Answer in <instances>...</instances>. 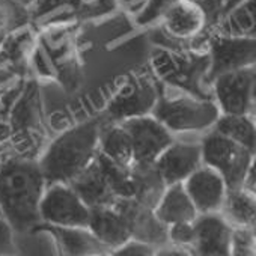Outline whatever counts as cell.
<instances>
[{"label": "cell", "mask_w": 256, "mask_h": 256, "mask_svg": "<svg viewBox=\"0 0 256 256\" xmlns=\"http://www.w3.org/2000/svg\"><path fill=\"white\" fill-rule=\"evenodd\" d=\"M47 181L38 158L4 156L0 169V210L14 232L34 230L40 223V204Z\"/></svg>", "instance_id": "cell-1"}, {"label": "cell", "mask_w": 256, "mask_h": 256, "mask_svg": "<svg viewBox=\"0 0 256 256\" xmlns=\"http://www.w3.org/2000/svg\"><path fill=\"white\" fill-rule=\"evenodd\" d=\"M102 120L95 118L59 134L38 157L47 184L70 182L100 151V130Z\"/></svg>", "instance_id": "cell-2"}, {"label": "cell", "mask_w": 256, "mask_h": 256, "mask_svg": "<svg viewBox=\"0 0 256 256\" xmlns=\"http://www.w3.org/2000/svg\"><path fill=\"white\" fill-rule=\"evenodd\" d=\"M151 114H154L169 132L180 134L211 130L222 113L216 101L192 95H178L156 101Z\"/></svg>", "instance_id": "cell-3"}, {"label": "cell", "mask_w": 256, "mask_h": 256, "mask_svg": "<svg viewBox=\"0 0 256 256\" xmlns=\"http://www.w3.org/2000/svg\"><path fill=\"white\" fill-rule=\"evenodd\" d=\"M42 145V122L38 89L29 84L18 94L11 107V142L6 156L38 158Z\"/></svg>", "instance_id": "cell-4"}, {"label": "cell", "mask_w": 256, "mask_h": 256, "mask_svg": "<svg viewBox=\"0 0 256 256\" xmlns=\"http://www.w3.org/2000/svg\"><path fill=\"white\" fill-rule=\"evenodd\" d=\"M202 163L216 169L226 181L228 188H240L241 181L254 162V152L211 130L200 140Z\"/></svg>", "instance_id": "cell-5"}, {"label": "cell", "mask_w": 256, "mask_h": 256, "mask_svg": "<svg viewBox=\"0 0 256 256\" xmlns=\"http://www.w3.org/2000/svg\"><path fill=\"white\" fill-rule=\"evenodd\" d=\"M41 223L60 228H88L90 206L66 182L46 186L40 204ZM40 223V224H41Z\"/></svg>", "instance_id": "cell-6"}, {"label": "cell", "mask_w": 256, "mask_h": 256, "mask_svg": "<svg viewBox=\"0 0 256 256\" xmlns=\"http://www.w3.org/2000/svg\"><path fill=\"white\" fill-rule=\"evenodd\" d=\"M254 65L230 70L212 78L216 104L222 114H252L254 106Z\"/></svg>", "instance_id": "cell-7"}, {"label": "cell", "mask_w": 256, "mask_h": 256, "mask_svg": "<svg viewBox=\"0 0 256 256\" xmlns=\"http://www.w3.org/2000/svg\"><path fill=\"white\" fill-rule=\"evenodd\" d=\"M133 144V164L152 166L158 156L174 142L175 136L151 113L120 120Z\"/></svg>", "instance_id": "cell-8"}, {"label": "cell", "mask_w": 256, "mask_h": 256, "mask_svg": "<svg viewBox=\"0 0 256 256\" xmlns=\"http://www.w3.org/2000/svg\"><path fill=\"white\" fill-rule=\"evenodd\" d=\"M164 32L180 41L199 38L208 26V12L199 0H174L162 14Z\"/></svg>", "instance_id": "cell-9"}, {"label": "cell", "mask_w": 256, "mask_h": 256, "mask_svg": "<svg viewBox=\"0 0 256 256\" xmlns=\"http://www.w3.org/2000/svg\"><path fill=\"white\" fill-rule=\"evenodd\" d=\"M200 164V142H182L176 139L154 162V168L166 186L184 182Z\"/></svg>", "instance_id": "cell-10"}, {"label": "cell", "mask_w": 256, "mask_h": 256, "mask_svg": "<svg viewBox=\"0 0 256 256\" xmlns=\"http://www.w3.org/2000/svg\"><path fill=\"white\" fill-rule=\"evenodd\" d=\"M182 184L198 214L220 212L228 186L216 169L202 163Z\"/></svg>", "instance_id": "cell-11"}, {"label": "cell", "mask_w": 256, "mask_h": 256, "mask_svg": "<svg viewBox=\"0 0 256 256\" xmlns=\"http://www.w3.org/2000/svg\"><path fill=\"white\" fill-rule=\"evenodd\" d=\"M194 224L193 253L204 256H226L230 254L232 226L222 212L198 214Z\"/></svg>", "instance_id": "cell-12"}, {"label": "cell", "mask_w": 256, "mask_h": 256, "mask_svg": "<svg viewBox=\"0 0 256 256\" xmlns=\"http://www.w3.org/2000/svg\"><path fill=\"white\" fill-rule=\"evenodd\" d=\"M211 50H212V65L210 70L211 80L220 72L254 65V38L220 34L212 38Z\"/></svg>", "instance_id": "cell-13"}, {"label": "cell", "mask_w": 256, "mask_h": 256, "mask_svg": "<svg viewBox=\"0 0 256 256\" xmlns=\"http://www.w3.org/2000/svg\"><path fill=\"white\" fill-rule=\"evenodd\" d=\"M88 228L112 253L133 238L130 222L114 202L112 205L90 208Z\"/></svg>", "instance_id": "cell-14"}, {"label": "cell", "mask_w": 256, "mask_h": 256, "mask_svg": "<svg viewBox=\"0 0 256 256\" xmlns=\"http://www.w3.org/2000/svg\"><path fill=\"white\" fill-rule=\"evenodd\" d=\"M77 194L90 206H106L112 205L116 200V196L112 190V186L104 174V169L96 157L76 176L68 182Z\"/></svg>", "instance_id": "cell-15"}, {"label": "cell", "mask_w": 256, "mask_h": 256, "mask_svg": "<svg viewBox=\"0 0 256 256\" xmlns=\"http://www.w3.org/2000/svg\"><path fill=\"white\" fill-rule=\"evenodd\" d=\"M152 211L164 226L193 222L198 217V210L194 208L182 182L166 186Z\"/></svg>", "instance_id": "cell-16"}, {"label": "cell", "mask_w": 256, "mask_h": 256, "mask_svg": "<svg viewBox=\"0 0 256 256\" xmlns=\"http://www.w3.org/2000/svg\"><path fill=\"white\" fill-rule=\"evenodd\" d=\"M40 226V224H38ZM44 230H48L59 248L65 254H106L112 253L92 232L89 228H60L44 224Z\"/></svg>", "instance_id": "cell-17"}, {"label": "cell", "mask_w": 256, "mask_h": 256, "mask_svg": "<svg viewBox=\"0 0 256 256\" xmlns=\"http://www.w3.org/2000/svg\"><path fill=\"white\" fill-rule=\"evenodd\" d=\"M100 152L108 160L125 166H133V144L124 124L110 122L101 125L100 130Z\"/></svg>", "instance_id": "cell-18"}, {"label": "cell", "mask_w": 256, "mask_h": 256, "mask_svg": "<svg viewBox=\"0 0 256 256\" xmlns=\"http://www.w3.org/2000/svg\"><path fill=\"white\" fill-rule=\"evenodd\" d=\"M220 212L232 228H254V222H256L254 194L247 193L242 188H228Z\"/></svg>", "instance_id": "cell-19"}, {"label": "cell", "mask_w": 256, "mask_h": 256, "mask_svg": "<svg viewBox=\"0 0 256 256\" xmlns=\"http://www.w3.org/2000/svg\"><path fill=\"white\" fill-rule=\"evenodd\" d=\"M212 130L254 152L256 132L252 114H220Z\"/></svg>", "instance_id": "cell-20"}, {"label": "cell", "mask_w": 256, "mask_h": 256, "mask_svg": "<svg viewBox=\"0 0 256 256\" xmlns=\"http://www.w3.org/2000/svg\"><path fill=\"white\" fill-rule=\"evenodd\" d=\"M223 32L232 36L254 38V0H244L223 14Z\"/></svg>", "instance_id": "cell-21"}, {"label": "cell", "mask_w": 256, "mask_h": 256, "mask_svg": "<svg viewBox=\"0 0 256 256\" xmlns=\"http://www.w3.org/2000/svg\"><path fill=\"white\" fill-rule=\"evenodd\" d=\"M28 20V8L14 0H0V44Z\"/></svg>", "instance_id": "cell-22"}, {"label": "cell", "mask_w": 256, "mask_h": 256, "mask_svg": "<svg viewBox=\"0 0 256 256\" xmlns=\"http://www.w3.org/2000/svg\"><path fill=\"white\" fill-rule=\"evenodd\" d=\"M193 222H181V223H174V224L166 226L168 244L176 248H181L187 253H193V244H194Z\"/></svg>", "instance_id": "cell-23"}, {"label": "cell", "mask_w": 256, "mask_h": 256, "mask_svg": "<svg viewBox=\"0 0 256 256\" xmlns=\"http://www.w3.org/2000/svg\"><path fill=\"white\" fill-rule=\"evenodd\" d=\"M17 95L0 98V154L6 156L11 142V107Z\"/></svg>", "instance_id": "cell-24"}, {"label": "cell", "mask_w": 256, "mask_h": 256, "mask_svg": "<svg viewBox=\"0 0 256 256\" xmlns=\"http://www.w3.org/2000/svg\"><path fill=\"white\" fill-rule=\"evenodd\" d=\"M230 254L235 256L254 254V228H232Z\"/></svg>", "instance_id": "cell-25"}, {"label": "cell", "mask_w": 256, "mask_h": 256, "mask_svg": "<svg viewBox=\"0 0 256 256\" xmlns=\"http://www.w3.org/2000/svg\"><path fill=\"white\" fill-rule=\"evenodd\" d=\"M154 250H157L154 246H151V244H148L145 241L132 238V240H128L124 246L116 248L113 252V254H119V256H148V254L156 253Z\"/></svg>", "instance_id": "cell-26"}, {"label": "cell", "mask_w": 256, "mask_h": 256, "mask_svg": "<svg viewBox=\"0 0 256 256\" xmlns=\"http://www.w3.org/2000/svg\"><path fill=\"white\" fill-rule=\"evenodd\" d=\"M14 250V229L4 217H0V254H10Z\"/></svg>", "instance_id": "cell-27"}, {"label": "cell", "mask_w": 256, "mask_h": 256, "mask_svg": "<svg viewBox=\"0 0 256 256\" xmlns=\"http://www.w3.org/2000/svg\"><path fill=\"white\" fill-rule=\"evenodd\" d=\"M14 2H17L18 5H22V6H24V8H28V10H30L34 5H35V2L36 0H14Z\"/></svg>", "instance_id": "cell-28"}, {"label": "cell", "mask_w": 256, "mask_h": 256, "mask_svg": "<svg viewBox=\"0 0 256 256\" xmlns=\"http://www.w3.org/2000/svg\"><path fill=\"white\" fill-rule=\"evenodd\" d=\"M2 164H4V156L0 154V169H2Z\"/></svg>", "instance_id": "cell-29"}, {"label": "cell", "mask_w": 256, "mask_h": 256, "mask_svg": "<svg viewBox=\"0 0 256 256\" xmlns=\"http://www.w3.org/2000/svg\"><path fill=\"white\" fill-rule=\"evenodd\" d=\"M0 217H4V216H2V210H0Z\"/></svg>", "instance_id": "cell-30"}]
</instances>
